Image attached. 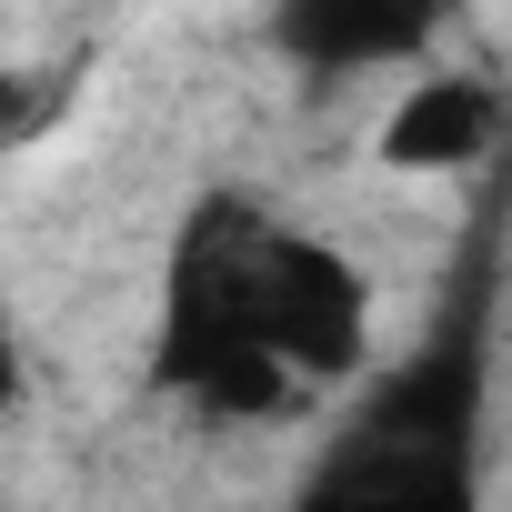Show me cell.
Wrapping results in <instances>:
<instances>
[{
  "label": "cell",
  "mask_w": 512,
  "mask_h": 512,
  "mask_svg": "<svg viewBox=\"0 0 512 512\" xmlns=\"http://www.w3.org/2000/svg\"><path fill=\"white\" fill-rule=\"evenodd\" d=\"M502 121H512V111H502V81H482V71H422V81H402V101L382 111L372 161L402 171V181H442V171L492 161Z\"/></svg>",
  "instance_id": "obj_1"
},
{
  "label": "cell",
  "mask_w": 512,
  "mask_h": 512,
  "mask_svg": "<svg viewBox=\"0 0 512 512\" xmlns=\"http://www.w3.org/2000/svg\"><path fill=\"white\" fill-rule=\"evenodd\" d=\"M432 31H442L432 11H382V0H352V11H332V0H312V11H282V41H292L312 71H372V61L422 51Z\"/></svg>",
  "instance_id": "obj_3"
},
{
  "label": "cell",
  "mask_w": 512,
  "mask_h": 512,
  "mask_svg": "<svg viewBox=\"0 0 512 512\" xmlns=\"http://www.w3.org/2000/svg\"><path fill=\"white\" fill-rule=\"evenodd\" d=\"M302 512H462V482L442 452L422 442H372L362 462H342Z\"/></svg>",
  "instance_id": "obj_2"
},
{
  "label": "cell",
  "mask_w": 512,
  "mask_h": 512,
  "mask_svg": "<svg viewBox=\"0 0 512 512\" xmlns=\"http://www.w3.org/2000/svg\"><path fill=\"white\" fill-rule=\"evenodd\" d=\"M21 402H31V352H21L11 312H0V422H21Z\"/></svg>",
  "instance_id": "obj_5"
},
{
  "label": "cell",
  "mask_w": 512,
  "mask_h": 512,
  "mask_svg": "<svg viewBox=\"0 0 512 512\" xmlns=\"http://www.w3.org/2000/svg\"><path fill=\"white\" fill-rule=\"evenodd\" d=\"M41 111H51V81L41 71H0V141H21Z\"/></svg>",
  "instance_id": "obj_4"
}]
</instances>
